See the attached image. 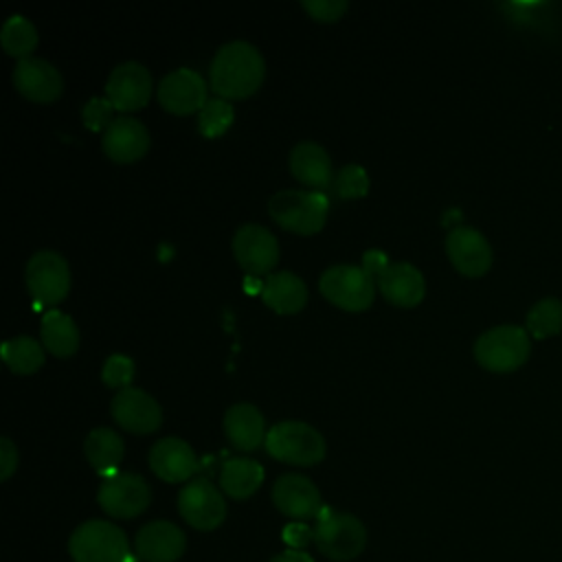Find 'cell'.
<instances>
[{
  "instance_id": "cell-17",
  "label": "cell",
  "mask_w": 562,
  "mask_h": 562,
  "mask_svg": "<svg viewBox=\"0 0 562 562\" xmlns=\"http://www.w3.org/2000/svg\"><path fill=\"white\" fill-rule=\"evenodd\" d=\"M446 252L452 266L465 277H481L492 266V246L472 226H454L446 237Z\"/></svg>"
},
{
  "instance_id": "cell-6",
  "label": "cell",
  "mask_w": 562,
  "mask_h": 562,
  "mask_svg": "<svg viewBox=\"0 0 562 562\" xmlns=\"http://www.w3.org/2000/svg\"><path fill=\"white\" fill-rule=\"evenodd\" d=\"M266 452L283 463L316 465L325 457L323 435L305 422H279L266 435Z\"/></svg>"
},
{
  "instance_id": "cell-2",
  "label": "cell",
  "mask_w": 562,
  "mask_h": 562,
  "mask_svg": "<svg viewBox=\"0 0 562 562\" xmlns=\"http://www.w3.org/2000/svg\"><path fill=\"white\" fill-rule=\"evenodd\" d=\"M68 551L75 562H136L123 529L99 518L86 520L72 531Z\"/></svg>"
},
{
  "instance_id": "cell-31",
  "label": "cell",
  "mask_w": 562,
  "mask_h": 562,
  "mask_svg": "<svg viewBox=\"0 0 562 562\" xmlns=\"http://www.w3.org/2000/svg\"><path fill=\"white\" fill-rule=\"evenodd\" d=\"M233 116V105L226 99H209L198 114V127L206 138H215L231 127Z\"/></svg>"
},
{
  "instance_id": "cell-21",
  "label": "cell",
  "mask_w": 562,
  "mask_h": 562,
  "mask_svg": "<svg viewBox=\"0 0 562 562\" xmlns=\"http://www.w3.org/2000/svg\"><path fill=\"white\" fill-rule=\"evenodd\" d=\"M380 292L386 301L400 305V307H413L417 305L426 294V281L424 274L408 261L389 263L375 279Z\"/></svg>"
},
{
  "instance_id": "cell-27",
  "label": "cell",
  "mask_w": 562,
  "mask_h": 562,
  "mask_svg": "<svg viewBox=\"0 0 562 562\" xmlns=\"http://www.w3.org/2000/svg\"><path fill=\"white\" fill-rule=\"evenodd\" d=\"M42 342L44 347L59 358H68L77 351L79 347V329L75 325V321L59 312V310H48L42 316Z\"/></svg>"
},
{
  "instance_id": "cell-16",
  "label": "cell",
  "mask_w": 562,
  "mask_h": 562,
  "mask_svg": "<svg viewBox=\"0 0 562 562\" xmlns=\"http://www.w3.org/2000/svg\"><path fill=\"white\" fill-rule=\"evenodd\" d=\"M184 549V531L169 520H151L134 538V555L143 562H176Z\"/></svg>"
},
{
  "instance_id": "cell-19",
  "label": "cell",
  "mask_w": 562,
  "mask_h": 562,
  "mask_svg": "<svg viewBox=\"0 0 562 562\" xmlns=\"http://www.w3.org/2000/svg\"><path fill=\"white\" fill-rule=\"evenodd\" d=\"M101 147L114 162H134L149 149V132L140 121L123 114L105 127Z\"/></svg>"
},
{
  "instance_id": "cell-20",
  "label": "cell",
  "mask_w": 562,
  "mask_h": 562,
  "mask_svg": "<svg viewBox=\"0 0 562 562\" xmlns=\"http://www.w3.org/2000/svg\"><path fill=\"white\" fill-rule=\"evenodd\" d=\"M149 468L158 479L167 483H180L191 479V474L198 468V461L193 448L184 439L165 437L151 446Z\"/></svg>"
},
{
  "instance_id": "cell-10",
  "label": "cell",
  "mask_w": 562,
  "mask_h": 562,
  "mask_svg": "<svg viewBox=\"0 0 562 562\" xmlns=\"http://www.w3.org/2000/svg\"><path fill=\"white\" fill-rule=\"evenodd\" d=\"M26 285L31 296L42 305H55L70 290V268L55 250H40L26 263Z\"/></svg>"
},
{
  "instance_id": "cell-28",
  "label": "cell",
  "mask_w": 562,
  "mask_h": 562,
  "mask_svg": "<svg viewBox=\"0 0 562 562\" xmlns=\"http://www.w3.org/2000/svg\"><path fill=\"white\" fill-rule=\"evenodd\" d=\"M2 360L13 373H33L44 364V349L31 336H15L2 342Z\"/></svg>"
},
{
  "instance_id": "cell-30",
  "label": "cell",
  "mask_w": 562,
  "mask_h": 562,
  "mask_svg": "<svg viewBox=\"0 0 562 562\" xmlns=\"http://www.w3.org/2000/svg\"><path fill=\"white\" fill-rule=\"evenodd\" d=\"M525 327L533 338H549L562 331V301L547 296L538 301L525 318Z\"/></svg>"
},
{
  "instance_id": "cell-26",
  "label": "cell",
  "mask_w": 562,
  "mask_h": 562,
  "mask_svg": "<svg viewBox=\"0 0 562 562\" xmlns=\"http://www.w3.org/2000/svg\"><path fill=\"white\" fill-rule=\"evenodd\" d=\"M263 476L266 472L259 461L248 457H235L222 465L220 485H222V492L228 494L231 498L244 501L261 487Z\"/></svg>"
},
{
  "instance_id": "cell-32",
  "label": "cell",
  "mask_w": 562,
  "mask_h": 562,
  "mask_svg": "<svg viewBox=\"0 0 562 562\" xmlns=\"http://www.w3.org/2000/svg\"><path fill=\"white\" fill-rule=\"evenodd\" d=\"M334 189L345 200L364 198L369 191V176L360 165H345L334 176Z\"/></svg>"
},
{
  "instance_id": "cell-38",
  "label": "cell",
  "mask_w": 562,
  "mask_h": 562,
  "mask_svg": "<svg viewBox=\"0 0 562 562\" xmlns=\"http://www.w3.org/2000/svg\"><path fill=\"white\" fill-rule=\"evenodd\" d=\"M386 266H389V259H386V255L380 252V250H369V252H364V257H362V268H364L373 279H378V274H380Z\"/></svg>"
},
{
  "instance_id": "cell-12",
  "label": "cell",
  "mask_w": 562,
  "mask_h": 562,
  "mask_svg": "<svg viewBox=\"0 0 562 562\" xmlns=\"http://www.w3.org/2000/svg\"><path fill=\"white\" fill-rule=\"evenodd\" d=\"M151 88H154L151 75L143 64L123 61L110 72L105 81V97L110 99L114 110L134 112L147 105L151 97Z\"/></svg>"
},
{
  "instance_id": "cell-4",
  "label": "cell",
  "mask_w": 562,
  "mask_h": 562,
  "mask_svg": "<svg viewBox=\"0 0 562 562\" xmlns=\"http://www.w3.org/2000/svg\"><path fill=\"white\" fill-rule=\"evenodd\" d=\"M314 544L325 558L347 562L364 551L367 529L353 514L323 507L314 527Z\"/></svg>"
},
{
  "instance_id": "cell-33",
  "label": "cell",
  "mask_w": 562,
  "mask_h": 562,
  "mask_svg": "<svg viewBox=\"0 0 562 562\" xmlns=\"http://www.w3.org/2000/svg\"><path fill=\"white\" fill-rule=\"evenodd\" d=\"M134 378V360L123 353H112L101 369V380L114 389H127Z\"/></svg>"
},
{
  "instance_id": "cell-35",
  "label": "cell",
  "mask_w": 562,
  "mask_h": 562,
  "mask_svg": "<svg viewBox=\"0 0 562 562\" xmlns=\"http://www.w3.org/2000/svg\"><path fill=\"white\" fill-rule=\"evenodd\" d=\"M303 9L321 22H336L347 11V0H303Z\"/></svg>"
},
{
  "instance_id": "cell-7",
  "label": "cell",
  "mask_w": 562,
  "mask_h": 562,
  "mask_svg": "<svg viewBox=\"0 0 562 562\" xmlns=\"http://www.w3.org/2000/svg\"><path fill=\"white\" fill-rule=\"evenodd\" d=\"M373 283L375 279L362 266L338 263L321 274L318 290L336 307L347 312H362L373 303Z\"/></svg>"
},
{
  "instance_id": "cell-1",
  "label": "cell",
  "mask_w": 562,
  "mask_h": 562,
  "mask_svg": "<svg viewBox=\"0 0 562 562\" xmlns=\"http://www.w3.org/2000/svg\"><path fill=\"white\" fill-rule=\"evenodd\" d=\"M266 75L261 53L244 42L235 40L215 53L211 61V88L224 99H244L252 94Z\"/></svg>"
},
{
  "instance_id": "cell-25",
  "label": "cell",
  "mask_w": 562,
  "mask_h": 562,
  "mask_svg": "<svg viewBox=\"0 0 562 562\" xmlns=\"http://www.w3.org/2000/svg\"><path fill=\"white\" fill-rule=\"evenodd\" d=\"M83 452H86L88 463L103 479H108L119 472V463L123 461L125 446L116 430L101 426V428H94L88 432V437L83 441Z\"/></svg>"
},
{
  "instance_id": "cell-5",
  "label": "cell",
  "mask_w": 562,
  "mask_h": 562,
  "mask_svg": "<svg viewBox=\"0 0 562 562\" xmlns=\"http://www.w3.org/2000/svg\"><path fill=\"white\" fill-rule=\"evenodd\" d=\"M531 353V340L525 327L498 325L483 331L474 342L476 362L494 373L516 371L527 362Z\"/></svg>"
},
{
  "instance_id": "cell-23",
  "label": "cell",
  "mask_w": 562,
  "mask_h": 562,
  "mask_svg": "<svg viewBox=\"0 0 562 562\" xmlns=\"http://www.w3.org/2000/svg\"><path fill=\"white\" fill-rule=\"evenodd\" d=\"M290 169L299 182L314 187L316 191H323L329 184H334L331 158L318 143L303 140L294 145L290 151Z\"/></svg>"
},
{
  "instance_id": "cell-24",
  "label": "cell",
  "mask_w": 562,
  "mask_h": 562,
  "mask_svg": "<svg viewBox=\"0 0 562 562\" xmlns=\"http://www.w3.org/2000/svg\"><path fill=\"white\" fill-rule=\"evenodd\" d=\"M261 299L279 314H294L307 303V285L290 270L272 272L261 285Z\"/></svg>"
},
{
  "instance_id": "cell-14",
  "label": "cell",
  "mask_w": 562,
  "mask_h": 562,
  "mask_svg": "<svg viewBox=\"0 0 562 562\" xmlns=\"http://www.w3.org/2000/svg\"><path fill=\"white\" fill-rule=\"evenodd\" d=\"M272 503L288 518L310 520L323 512L318 487L303 474H283L272 485Z\"/></svg>"
},
{
  "instance_id": "cell-8",
  "label": "cell",
  "mask_w": 562,
  "mask_h": 562,
  "mask_svg": "<svg viewBox=\"0 0 562 562\" xmlns=\"http://www.w3.org/2000/svg\"><path fill=\"white\" fill-rule=\"evenodd\" d=\"M99 507L112 518H136L151 503V490L140 474L116 472L99 485Z\"/></svg>"
},
{
  "instance_id": "cell-29",
  "label": "cell",
  "mask_w": 562,
  "mask_h": 562,
  "mask_svg": "<svg viewBox=\"0 0 562 562\" xmlns=\"http://www.w3.org/2000/svg\"><path fill=\"white\" fill-rule=\"evenodd\" d=\"M0 42L9 55L24 59L31 57V50L37 46V31L24 15H11L2 24Z\"/></svg>"
},
{
  "instance_id": "cell-37",
  "label": "cell",
  "mask_w": 562,
  "mask_h": 562,
  "mask_svg": "<svg viewBox=\"0 0 562 562\" xmlns=\"http://www.w3.org/2000/svg\"><path fill=\"white\" fill-rule=\"evenodd\" d=\"M283 540H285L290 547H294V549L305 547L310 540H314V529H310V527L303 525V522H292V525H288V527L283 529Z\"/></svg>"
},
{
  "instance_id": "cell-3",
  "label": "cell",
  "mask_w": 562,
  "mask_h": 562,
  "mask_svg": "<svg viewBox=\"0 0 562 562\" xmlns=\"http://www.w3.org/2000/svg\"><path fill=\"white\" fill-rule=\"evenodd\" d=\"M268 211L281 228L299 235H312L318 233L327 220L329 198L323 191L285 189L277 191L268 200Z\"/></svg>"
},
{
  "instance_id": "cell-15",
  "label": "cell",
  "mask_w": 562,
  "mask_h": 562,
  "mask_svg": "<svg viewBox=\"0 0 562 562\" xmlns=\"http://www.w3.org/2000/svg\"><path fill=\"white\" fill-rule=\"evenodd\" d=\"M206 101V81L191 68L171 70L158 83V103L171 114L200 112Z\"/></svg>"
},
{
  "instance_id": "cell-13",
  "label": "cell",
  "mask_w": 562,
  "mask_h": 562,
  "mask_svg": "<svg viewBox=\"0 0 562 562\" xmlns=\"http://www.w3.org/2000/svg\"><path fill=\"white\" fill-rule=\"evenodd\" d=\"M233 252L248 274H266L279 261V241L268 228L244 224L233 237Z\"/></svg>"
},
{
  "instance_id": "cell-22",
  "label": "cell",
  "mask_w": 562,
  "mask_h": 562,
  "mask_svg": "<svg viewBox=\"0 0 562 562\" xmlns=\"http://www.w3.org/2000/svg\"><path fill=\"white\" fill-rule=\"evenodd\" d=\"M224 432L228 441L244 452L257 450L261 443H266V422L261 411L255 404L239 402L233 404L224 415Z\"/></svg>"
},
{
  "instance_id": "cell-11",
  "label": "cell",
  "mask_w": 562,
  "mask_h": 562,
  "mask_svg": "<svg viewBox=\"0 0 562 562\" xmlns=\"http://www.w3.org/2000/svg\"><path fill=\"white\" fill-rule=\"evenodd\" d=\"M110 411L114 422L134 435H149L162 424L160 404L149 393L136 386L116 391Z\"/></svg>"
},
{
  "instance_id": "cell-36",
  "label": "cell",
  "mask_w": 562,
  "mask_h": 562,
  "mask_svg": "<svg viewBox=\"0 0 562 562\" xmlns=\"http://www.w3.org/2000/svg\"><path fill=\"white\" fill-rule=\"evenodd\" d=\"M18 468V448L9 437L0 439V479L7 481Z\"/></svg>"
},
{
  "instance_id": "cell-39",
  "label": "cell",
  "mask_w": 562,
  "mask_h": 562,
  "mask_svg": "<svg viewBox=\"0 0 562 562\" xmlns=\"http://www.w3.org/2000/svg\"><path fill=\"white\" fill-rule=\"evenodd\" d=\"M270 562H314L310 553L301 551V549H288V551H281L277 555L270 558Z\"/></svg>"
},
{
  "instance_id": "cell-34",
  "label": "cell",
  "mask_w": 562,
  "mask_h": 562,
  "mask_svg": "<svg viewBox=\"0 0 562 562\" xmlns=\"http://www.w3.org/2000/svg\"><path fill=\"white\" fill-rule=\"evenodd\" d=\"M112 110H114V105L110 103L108 97L105 99L94 97L83 108V121H86V125L90 130H103L105 132V127L114 121L112 119Z\"/></svg>"
},
{
  "instance_id": "cell-18",
  "label": "cell",
  "mask_w": 562,
  "mask_h": 562,
  "mask_svg": "<svg viewBox=\"0 0 562 562\" xmlns=\"http://www.w3.org/2000/svg\"><path fill=\"white\" fill-rule=\"evenodd\" d=\"M13 86L31 101L50 103L61 94L64 79L50 61L40 57H24L18 59L13 68Z\"/></svg>"
},
{
  "instance_id": "cell-9",
  "label": "cell",
  "mask_w": 562,
  "mask_h": 562,
  "mask_svg": "<svg viewBox=\"0 0 562 562\" xmlns=\"http://www.w3.org/2000/svg\"><path fill=\"white\" fill-rule=\"evenodd\" d=\"M178 512L193 529L211 531L224 522L226 501L209 479H193L178 494Z\"/></svg>"
}]
</instances>
